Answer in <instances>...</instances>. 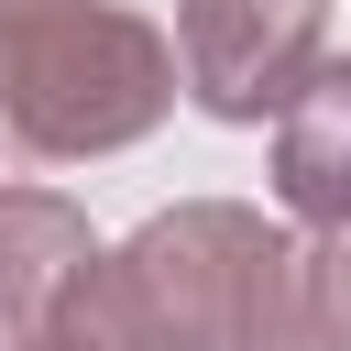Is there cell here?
I'll return each instance as SVG.
<instances>
[{
	"label": "cell",
	"instance_id": "cell-2",
	"mask_svg": "<svg viewBox=\"0 0 351 351\" xmlns=\"http://www.w3.org/2000/svg\"><path fill=\"white\" fill-rule=\"evenodd\" d=\"M252 241H263V208L241 197L154 208L132 241H99L66 274L33 351H230V296Z\"/></svg>",
	"mask_w": 351,
	"mask_h": 351
},
{
	"label": "cell",
	"instance_id": "cell-4",
	"mask_svg": "<svg viewBox=\"0 0 351 351\" xmlns=\"http://www.w3.org/2000/svg\"><path fill=\"white\" fill-rule=\"evenodd\" d=\"M230 351H351V241L263 219L230 296Z\"/></svg>",
	"mask_w": 351,
	"mask_h": 351
},
{
	"label": "cell",
	"instance_id": "cell-7",
	"mask_svg": "<svg viewBox=\"0 0 351 351\" xmlns=\"http://www.w3.org/2000/svg\"><path fill=\"white\" fill-rule=\"evenodd\" d=\"M0 11H11V0H0Z\"/></svg>",
	"mask_w": 351,
	"mask_h": 351
},
{
	"label": "cell",
	"instance_id": "cell-1",
	"mask_svg": "<svg viewBox=\"0 0 351 351\" xmlns=\"http://www.w3.org/2000/svg\"><path fill=\"white\" fill-rule=\"evenodd\" d=\"M176 110V33L121 0H11L0 11V132L33 165L132 154Z\"/></svg>",
	"mask_w": 351,
	"mask_h": 351
},
{
	"label": "cell",
	"instance_id": "cell-3",
	"mask_svg": "<svg viewBox=\"0 0 351 351\" xmlns=\"http://www.w3.org/2000/svg\"><path fill=\"white\" fill-rule=\"evenodd\" d=\"M329 55V0H176V88L208 121H274Z\"/></svg>",
	"mask_w": 351,
	"mask_h": 351
},
{
	"label": "cell",
	"instance_id": "cell-6",
	"mask_svg": "<svg viewBox=\"0 0 351 351\" xmlns=\"http://www.w3.org/2000/svg\"><path fill=\"white\" fill-rule=\"evenodd\" d=\"M88 252H99V230H88L77 197L0 186V351H33L44 340V318H55V296H66V274Z\"/></svg>",
	"mask_w": 351,
	"mask_h": 351
},
{
	"label": "cell",
	"instance_id": "cell-5",
	"mask_svg": "<svg viewBox=\"0 0 351 351\" xmlns=\"http://www.w3.org/2000/svg\"><path fill=\"white\" fill-rule=\"evenodd\" d=\"M274 197L296 230L351 241V55H318L307 88L274 110Z\"/></svg>",
	"mask_w": 351,
	"mask_h": 351
}]
</instances>
